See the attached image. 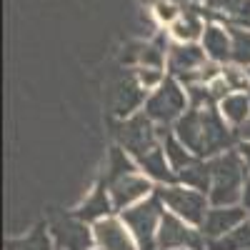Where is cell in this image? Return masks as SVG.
Masks as SVG:
<instances>
[{
	"instance_id": "obj_4",
	"label": "cell",
	"mask_w": 250,
	"mask_h": 250,
	"mask_svg": "<svg viewBox=\"0 0 250 250\" xmlns=\"http://www.w3.org/2000/svg\"><path fill=\"white\" fill-rule=\"evenodd\" d=\"M155 195L160 198V203L165 205V210L178 215L180 220H185L193 228H203V220L210 210V200L205 193L193 190V188H185L180 183L173 185H158Z\"/></svg>"
},
{
	"instance_id": "obj_26",
	"label": "cell",
	"mask_w": 250,
	"mask_h": 250,
	"mask_svg": "<svg viewBox=\"0 0 250 250\" xmlns=\"http://www.w3.org/2000/svg\"><path fill=\"white\" fill-rule=\"evenodd\" d=\"M180 13H183V10H180V5L175 3V0H158V3L153 5L155 20H158L160 25H168V28L180 18Z\"/></svg>"
},
{
	"instance_id": "obj_9",
	"label": "cell",
	"mask_w": 250,
	"mask_h": 250,
	"mask_svg": "<svg viewBox=\"0 0 250 250\" xmlns=\"http://www.w3.org/2000/svg\"><path fill=\"white\" fill-rule=\"evenodd\" d=\"M105 183H108V190H110V198H113L118 215L123 210H128V208L148 200L150 195H155V183L148 175H143L140 170L130 173V175H123V178H115V180H105Z\"/></svg>"
},
{
	"instance_id": "obj_10",
	"label": "cell",
	"mask_w": 250,
	"mask_h": 250,
	"mask_svg": "<svg viewBox=\"0 0 250 250\" xmlns=\"http://www.w3.org/2000/svg\"><path fill=\"white\" fill-rule=\"evenodd\" d=\"M50 235H53L58 250H93L95 248L93 225L83 223L75 215L55 218L50 223Z\"/></svg>"
},
{
	"instance_id": "obj_16",
	"label": "cell",
	"mask_w": 250,
	"mask_h": 250,
	"mask_svg": "<svg viewBox=\"0 0 250 250\" xmlns=\"http://www.w3.org/2000/svg\"><path fill=\"white\" fill-rule=\"evenodd\" d=\"M138 168H140L143 175H148L155 185H173V183H178V175L170 168L168 158H165L163 145H160V148H155V150H150L148 155H143L138 160Z\"/></svg>"
},
{
	"instance_id": "obj_2",
	"label": "cell",
	"mask_w": 250,
	"mask_h": 250,
	"mask_svg": "<svg viewBox=\"0 0 250 250\" xmlns=\"http://www.w3.org/2000/svg\"><path fill=\"white\" fill-rule=\"evenodd\" d=\"M188 108H190V98H188L185 85L173 75H168L163 85L148 95L143 113L160 128H168V125H175L188 113Z\"/></svg>"
},
{
	"instance_id": "obj_22",
	"label": "cell",
	"mask_w": 250,
	"mask_h": 250,
	"mask_svg": "<svg viewBox=\"0 0 250 250\" xmlns=\"http://www.w3.org/2000/svg\"><path fill=\"white\" fill-rule=\"evenodd\" d=\"M138 163L135 158L123 150L120 145H113L110 153H108V163H105V180H115V178H123V175H130V173H138Z\"/></svg>"
},
{
	"instance_id": "obj_33",
	"label": "cell",
	"mask_w": 250,
	"mask_h": 250,
	"mask_svg": "<svg viewBox=\"0 0 250 250\" xmlns=\"http://www.w3.org/2000/svg\"><path fill=\"white\" fill-rule=\"evenodd\" d=\"M245 28H250V25H245Z\"/></svg>"
},
{
	"instance_id": "obj_25",
	"label": "cell",
	"mask_w": 250,
	"mask_h": 250,
	"mask_svg": "<svg viewBox=\"0 0 250 250\" xmlns=\"http://www.w3.org/2000/svg\"><path fill=\"white\" fill-rule=\"evenodd\" d=\"M223 78H225L228 85H230L233 93H250L248 68H240V65H235V62H228V65H223Z\"/></svg>"
},
{
	"instance_id": "obj_3",
	"label": "cell",
	"mask_w": 250,
	"mask_h": 250,
	"mask_svg": "<svg viewBox=\"0 0 250 250\" xmlns=\"http://www.w3.org/2000/svg\"><path fill=\"white\" fill-rule=\"evenodd\" d=\"M113 135L120 148L135 158V163L163 145V128L155 125L145 113H135L133 118L118 120L113 125Z\"/></svg>"
},
{
	"instance_id": "obj_31",
	"label": "cell",
	"mask_w": 250,
	"mask_h": 250,
	"mask_svg": "<svg viewBox=\"0 0 250 250\" xmlns=\"http://www.w3.org/2000/svg\"><path fill=\"white\" fill-rule=\"evenodd\" d=\"M93 250H100V248H93Z\"/></svg>"
},
{
	"instance_id": "obj_12",
	"label": "cell",
	"mask_w": 250,
	"mask_h": 250,
	"mask_svg": "<svg viewBox=\"0 0 250 250\" xmlns=\"http://www.w3.org/2000/svg\"><path fill=\"white\" fill-rule=\"evenodd\" d=\"M93 233H95V248L100 250H140L120 215H110L105 220L95 223Z\"/></svg>"
},
{
	"instance_id": "obj_17",
	"label": "cell",
	"mask_w": 250,
	"mask_h": 250,
	"mask_svg": "<svg viewBox=\"0 0 250 250\" xmlns=\"http://www.w3.org/2000/svg\"><path fill=\"white\" fill-rule=\"evenodd\" d=\"M218 113L233 130H240L250 120V93H230L218 103Z\"/></svg>"
},
{
	"instance_id": "obj_27",
	"label": "cell",
	"mask_w": 250,
	"mask_h": 250,
	"mask_svg": "<svg viewBox=\"0 0 250 250\" xmlns=\"http://www.w3.org/2000/svg\"><path fill=\"white\" fill-rule=\"evenodd\" d=\"M135 75L140 80V85L148 93L158 90L165 83V78H168V75H165V68H135Z\"/></svg>"
},
{
	"instance_id": "obj_6",
	"label": "cell",
	"mask_w": 250,
	"mask_h": 250,
	"mask_svg": "<svg viewBox=\"0 0 250 250\" xmlns=\"http://www.w3.org/2000/svg\"><path fill=\"white\" fill-rule=\"evenodd\" d=\"M148 95H150V93L140 85V80H138V75H135V68L123 70V73L110 83V90H108V108H110V115L118 118V120H125V118H133L135 113H143Z\"/></svg>"
},
{
	"instance_id": "obj_1",
	"label": "cell",
	"mask_w": 250,
	"mask_h": 250,
	"mask_svg": "<svg viewBox=\"0 0 250 250\" xmlns=\"http://www.w3.org/2000/svg\"><path fill=\"white\" fill-rule=\"evenodd\" d=\"M208 163H210V173H213V185H210V193H208L210 205H240L243 185L250 173L238 148L228 150Z\"/></svg>"
},
{
	"instance_id": "obj_32",
	"label": "cell",
	"mask_w": 250,
	"mask_h": 250,
	"mask_svg": "<svg viewBox=\"0 0 250 250\" xmlns=\"http://www.w3.org/2000/svg\"><path fill=\"white\" fill-rule=\"evenodd\" d=\"M248 75H250V68H248Z\"/></svg>"
},
{
	"instance_id": "obj_30",
	"label": "cell",
	"mask_w": 250,
	"mask_h": 250,
	"mask_svg": "<svg viewBox=\"0 0 250 250\" xmlns=\"http://www.w3.org/2000/svg\"><path fill=\"white\" fill-rule=\"evenodd\" d=\"M238 138H240L243 143H250V120H248V123L243 125V128L238 130Z\"/></svg>"
},
{
	"instance_id": "obj_5",
	"label": "cell",
	"mask_w": 250,
	"mask_h": 250,
	"mask_svg": "<svg viewBox=\"0 0 250 250\" xmlns=\"http://www.w3.org/2000/svg\"><path fill=\"white\" fill-rule=\"evenodd\" d=\"M163 215H165V205L160 203L158 195H150L148 200H143V203L120 213L123 223L128 225V230L133 233L140 250H160L158 248V230H160Z\"/></svg>"
},
{
	"instance_id": "obj_29",
	"label": "cell",
	"mask_w": 250,
	"mask_h": 250,
	"mask_svg": "<svg viewBox=\"0 0 250 250\" xmlns=\"http://www.w3.org/2000/svg\"><path fill=\"white\" fill-rule=\"evenodd\" d=\"M240 205H243L245 210L250 213V175H248V180H245V185H243V195H240Z\"/></svg>"
},
{
	"instance_id": "obj_23",
	"label": "cell",
	"mask_w": 250,
	"mask_h": 250,
	"mask_svg": "<svg viewBox=\"0 0 250 250\" xmlns=\"http://www.w3.org/2000/svg\"><path fill=\"white\" fill-rule=\"evenodd\" d=\"M205 250H250V218L228 235L218 240H208Z\"/></svg>"
},
{
	"instance_id": "obj_20",
	"label": "cell",
	"mask_w": 250,
	"mask_h": 250,
	"mask_svg": "<svg viewBox=\"0 0 250 250\" xmlns=\"http://www.w3.org/2000/svg\"><path fill=\"white\" fill-rule=\"evenodd\" d=\"M178 183L185 185V188H193V190H200V193H210V185H213V173H210V163L208 160H198L193 163L190 168H185L180 175H178Z\"/></svg>"
},
{
	"instance_id": "obj_13",
	"label": "cell",
	"mask_w": 250,
	"mask_h": 250,
	"mask_svg": "<svg viewBox=\"0 0 250 250\" xmlns=\"http://www.w3.org/2000/svg\"><path fill=\"white\" fill-rule=\"evenodd\" d=\"M73 215L80 218L83 223H88V225H95V223L105 220L110 215H118L115 205H113V198H110V190H108V183L100 180L93 190L85 195V200H83L73 210Z\"/></svg>"
},
{
	"instance_id": "obj_28",
	"label": "cell",
	"mask_w": 250,
	"mask_h": 250,
	"mask_svg": "<svg viewBox=\"0 0 250 250\" xmlns=\"http://www.w3.org/2000/svg\"><path fill=\"white\" fill-rule=\"evenodd\" d=\"M238 148V153H240V158H243V163H245V168H248V173H250V143H238L235 145Z\"/></svg>"
},
{
	"instance_id": "obj_11",
	"label": "cell",
	"mask_w": 250,
	"mask_h": 250,
	"mask_svg": "<svg viewBox=\"0 0 250 250\" xmlns=\"http://www.w3.org/2000/svg\"><path fill=\"white\" fill-rule=\"evenodd\" d=\"M248 218H250V213L243 205H210L200 230H203L205 240H218L230 230H235L238 225H243Z\"/></svg>"
},
{
	"instance_id": "obj_24",
	"label": "cell",
	"mask_w": 250,
	"mask_h": 250,
	"mask_svg": "<svg viewBox=\"0 0 250 250\" xmlns=\"http://www.w3.org/2000/svg\"><path fill=\"white\" fill-rule=\"evenodd\" d=\"M230 28V38H233V60L240 68H250V28H240V25H228Z\"/></svg>"
},
{
	"instance_id": "obj_19",
	"label": "cell",
	"mask_w": 250,
	"mask_h": 250,
	"mask_svg": "<svg viewBox=\"0 0 250 250\" xmlns=\"http://www.w3.org/2000/svg\"><path fill=\"white\" fill-rule=\"evenodd\" d=\"M205 8L215 18H225L228 23L250 25V0H205Z\"/></svg>"
},
{
	"instance_id": "obj_14",
	"label": "cell",
	"mask_w": 250,
	"mask_h": 250,
	"mask_svg": "<svg viewBox=\"0 0 250 250\" xmlns=\"http://www.w3.org/2000/svg\"><path fill=\"white\" fill-rule=\"evenodd\" d=\"M200 45H203L208 60L218 62V65H228L233 60V38H230V28L228 25L208 23L205 33L200 38Z\"/></svg>"
},
{
	"instance_id": "obj_7",
	"label": "cell",
	"mask_w": 250,
	"mask_h": 250,
	"mask_svg": "<svg viewBox=\"0 0 250 250\" xmlns=\"http://www.w3.org/2000/svg\"><path fill=\"white\" fill-rule=\"evenodd\" d=\"M208 240L203 235L200 228L188 225L178 215L165 210L160 220V230H158V248L160 250H205Z\"/></svg>"
},
{
	"instance_id": "obj_8",
	"label": "cell",
	"mask_w": 250,
	"mask_h": 250,
	"mask_svg": "<svg viewBox=\"0 0 250 250\" xmlns=\"http://www.w3.org/2000/svg\"><path fill=\"white\" fill-rule=\"evenodd\" d=\"M208 62V55L200 43H173L168 50V75L180 80L183 85L200 83V68Z\"/></svg>"
},
{
	"instance_id": "obj_18",
	"label": "cell",
	"mask_w": 250,
	"mask_h": 250,
	"mask_svg": "<svg viewBox=\"0 0 250 250\" xmlns=\"http://www.w3.org/2000/svg\"><path fill=\"white\" fill-rule=\"evenodd\" d=\"M163 150H165V158H168L170 168L175 170V175H180L185 168H190L193 163H198L200 158L195 153H190L185 145L178 140V135L173 130H165L163 128Z\"/></svg>"
},
{
	"instance_id": "obj_21",
	"label": "cell",
	"mask_w": 250,
	"mask_h": 250,
	"mask_svg": "<svg viewBox=\"0 0 250 250\" xmlns=\"http://www.w3.org/2000/svg\"><path fill=\"white\" fill-rule=\"evenodd\" d=\"M5 250H55V240L45 225H38L23 238H10L5 243Z\"/></svg>"
},
{
	"instance_id": "obj_34",
	"label": "cell",
	"mask_w": 250,
	"mask_h": 250,
	"mask_svg": "<svg viewBox=\"0 0 250 250\" xmlns=\"http://www.w3.org/2000/svg\"><path fill=\"white\" fill-rule=\"evenodd\" d=\"M183 250H185V248H183Z\"/></svg>"
},
{
	"instance_id": "obj_15",
	"label": "cell",
	"mask_w": 250,
	"mask_h": 250,
	"mask_svg": "<svg viewBox=\"0 0 250 250\" xmlns=\"http://www.w3.org/2000/svg\"><path fill=\"white\" fill-rule=\"evenodd\" d=\"M205 20L195 8H185L180 13V18L168 28L173 43H200V38L205 33Z\"/></svg>"
}]
</instances>
